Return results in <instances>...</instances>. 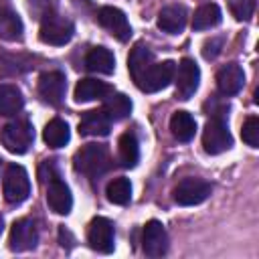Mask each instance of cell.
<instances>
[{
  "instance_id": "1",
  "label": "cell",
  "mask_w": 259,
  "mask_h": 259,
  "mask_svg": "<svg viewBox=\"0 0 259 259\" xmlns=\"http://www.w3.org/2000/svg\"><path fill=\"white\" fill-rule=\"evenodd\" d=\"M109 152L101 144H87L81 146L73 156V168L89 178L101 176L109 168Z\"/></svg>"
},
{
  "instance_id": "2",
  "label": "cell",
  "mask_w": 259,
  "mask_h": 259,
  "mask_svg": "<svg viewBox=\"0 0 259 259\" xmlns=\"http://www.w3.org/2000/svg\"><path fill=\"white\" fill-rule=\"evenodd\" d=\"M0 142L10 154H26L34 142V130L26 119H14L0 130Z\"/></svg>"
},
{
  "instance_id": "3",
  "label": "cell",
  "mask_w": 259,
  "mask_h": 259,
  "mask_svg": "<svg viewBox=\"0 0 259 259\" xmlns=\"http://www.w3.org/2000/svg\"><path fill=\"white\" fill-rule=\"evenodd\" d=\"M73 32H75V26L69 18H65L61 14H55V12H49V14H45V18L40 22L38 38L45 45L61 47V45H67L73 38Z\"/></svg>"
},
{
  "instance_id": "4",
  "label": "cell",
  "mask_w": 259,
  "mask_h": 259,
  "mask_svg": "<svg viewBox=\"0 0 259 259\" xmlns=\"http://www.w3.org/2000/svg\"><path fill=\"white\" fill-rule=\"evenodd\" d=\"M2 194L6 198V202L10 204H20L28 198L30 194V180L26 170L20 164H10L4 172V180H2Z\"/></svg>"
},
{
  "instance_id": "5",
  "label": "cell",
  "mask_w": 259,
  "mask_h": 259,
  "mask_svg": "<svg viewBox=\"0 0 259 259\" xmlns=\"http://www.w3.org/2000/svg\"><path fill=\"white\" fill-rule=\"evenodd\" d=\"M174 73H176V63L174 61L152 63L136 85L146 93H156V91L168 87L174 81Z\"/></svg>"
},
{
  "instance_id": "6",
  "label": "cell",
  "mask_w": 259,
  "mask_h": 259,
  "mask_svg": "<svg viewBox=\"0 0 259 259\" xmlns=\"http://www.w3.org/2000/svg\"><path fill=\"white\" fill-rule=\"evenodd\" d=\"M231 146H233V136H231L227 123L223 119H219V117H212L204 125V132H202V148H204V152L210 154V156H217V154L227 152Z\"/></svg>"
},
{
  "instance_id": "7",
  "label": "cell",
  "mask_w": 259,
  "mask_h": 259,
  "mask_svg": "<svg viewBox=\"0 0 259 259\" xmlns=\"http://www.w3.org/2000/svg\"><path fill=\"white\" fill-rule=\"evenodd\" d=\"M87 243L99 253H111L115 247L113 223L105 217H95L87 227Z\"/></svg>"
},
{
  "instance_id": "8",
  "label": "cell",
  "mask_w": 259,
  "mask_h": 259,
  "mask_svg": "<svg viewBox=\"0 0 259 259\" xmlns=\"http://www.w3.org/2000/svg\"><path fill=\"white\" fill-rule=\"evenodd\" d=\"M174 77H176V97L182 99V101L190 99L196 93L198 83H200V69H198V65L192 59L186 57V59H182L178 63Z\"/></svg>"
},
{
  "instance_id": "9",
  "label": "cell",
  "mask_w": 259,
  "mask_h": 259,
  "mask_svg": "<svg viewBox=\"0 0 259 259\" xmlns=\"http://www.w3.org/2000/svg\"><path fill=\"white\" fill-rule=\"evenodd\" d=\"M210 184L202 178H184L174 188V200L182 206L200 204L210 196Z\"/></svg>"
},
{
  "instance_id": "10",
  "label": "cell",
  "mask_w": 259,
  "mask_h": 259,
  "mask_svg": "<svg viewBox=\"0 0 259 259\" xmlns=\"http://www.w3.org/2000/svg\"><path fill=\"white\" fill-rule=\"evenodd\" d=\"M97 22L111 36H115L121 42L130 40V36H132V26L127 22V16L119 8H115V6H101L97 10Z\"/></svg>"
},
{
  "instance_id": "11",
  "label": "cell",
  "mask_w": 259,
  "mask_h": 259,
  "mask_svg": "<svg viewBox=\"0 0 259 259\" xmlns=\"http://www.w3.org/2000/svg\"><path fill=\"white\" fill-rule=\"evenodd\" d=\"M10 249L12 251H28L34 249L38 243V231L36 225L30 219H18L14 221L12 229H10Z\"/></svg>"
},
{
  "instance_id": "12",
  "label": "cell",
  "mask_w": 259,
  "mask_h": 259,
  "mask_svg": "<svg viewBox=\"0 0 259 259\" xmlns=\"http://www.w3.org/2000/svg\"><path fill=\"white\" fill-rule=\"evenodd\" d=\"M142 247L148 257H162L168 249V235L160 221H148L144 227Z\"/></svg>"
},
{
  "instance_id": "13",
  "label": "cell",
  "mask_w": 259,
  "mask_h": 259,
  "mask_svg": "<svg viewBox=\"0 0 259 259\" xmlns=\"http://www.w3.org/2000/svg\"><path fill=\"white\" fill-rule=\"evenodd\" d=\"M47 204L57 214H69L73 208V196L69 186L55 174L47 186Z\"/></svg>"
},
{
  "instance_id": "14",
  "label": "cell",
  "mask_w": 259,
  "mask_h": 259,
  "mask_svg": "<svg viewBox=\"0 0 259 259\" xmlns=\"http://www.w3.org/2000/svg\"><path fill=\"white\" fill-rule=\"evenodd\" d=\"M65 89H67V79L61 71L42 73L38 79V95L51 105H59L63 101Z\"/></svg>"
},
{
  "instance_id": "15",
  "label": "cell",
  "mask_w": 259,
  "mask_h": 259,
  "mask_svg": "<svg viewBox=\"0 0 259 259\" xmlns=\"http://www.w3.org/2000/svg\"><path fill=\"white\" fill-rule=\"evenodd\" d=\"M245 85V73L237 63H229L217 73V87L223 95H235Z\"/></svg>"
},
{
  "instance_id": "16",
  "label": "cell",
  "mask_w": 259,
  "mask_h": 259,
  "mask_svg": "<svg viewBox=\"0 0 259 259\" xmlns=\"http://www.w3.org/2000/svg\"><path fill=\"white\" fill-rule=\"evenodd\" d=\"M109 127H111V119L107 117V113L103 109L85 111L81 115V119H79V134L81 136L101 138V136H107L109 134Z\"/></svg>"
},
{
  "instance_id": "17",
  "label": "cell",
  "mask_w": 259,
  "mask_h": 259,
  "mask_svg": "<svg viewBox=\"0 0 259 259\" xmlns=\"http://www.w3.org/2000/svg\"><path fill=\"white\" fill-rule=\"evenodd\" d=\"M85 67L93 73H101V75H111L115 69V57L109 49L105 47H93L87 51L85 55Z\"/></svg>"
},
{
  "instance_id": "18",
  "label": "cell",
  "mask_w": 259,
  "mask_h": 259,
  "mask_svg": "<svg viewBox=\"0 0 259 259\" xmlns=\"http://www.w3.org/2000/svg\"><path fill=\"white\" fill-rule=\"evenodd\" d=\"M186 26V10L184 6H166L158 14V28L168 34H178Z\"/></svg>"
},
{
  "instance_id": "19",
  "label": "cell",
  "mask_w": 259,
  "mask_h": 259,
  "mask_svg": "<svg viewBox=\"0 0 259 259\" xmlns=\"http://www.w3.org/2000/svg\"><path fill=\"white\" fill-rule=\"evenodd\" d=\"M152 63H154V53H152L146 45L138 42V45L130 51V57H127V71H130L134 83H138V81L142 79V75L148 71V67H150Z\"/></svg>"
},
{
  "instance_id": "20",
  "label": "cell",
  "mask_w": 259,
  "mask_h": 259,
  "mask_svg": "<svg viewBox=\"0 0 259 259\" xmlns=\"http://www.w3.org/2000/svg\"><path fill=\"white\" fill-rule=\"evenodd\" d=\"M22 105H24V97L16 85L10 83L0 85V115L12 117L22 109Z\"/></svg>"
},
{
  "instance_id": "21",
  "label": "cell",
  "mask_w": 259,
  "mask_h": 259,
  "mask_svg": "<svg viewBox=\"0 0 259 259\" xmlns=\"http://www.w3.org/2000/svg\"><path fill=\"white\" fill-rule=\"evenodd\" d=\"M221 20H223V12H221L219 4L208 2V4H202L200 8H196V12L192 16V28L208 30V28H214L217 24H221Z\"/></svg>"
},
{
  "instance_id": "22",
  "label": "cell",
  "mask_w": 259,
  "mask_h": 259,
  "mask_svg": "<svg viewBox=\"0 0 259 259\" xmlns=\"http://www.w3.org/2000/svg\"><path fill=\"white\" fill-rule=\"evenodd\" d=\"M109 85L97 79H81L75 85V101H93V99H103L109 93Z\"/></svg>"
},
{
  "instance_id": "23",
  "label": "cell",
  "mask_w": 259,
  "mask_h": 259,
  "mask_svg": "<svg viewBox=\"0 0 259 259\" xmlns=\"http://www.w3.org/2000/svg\"><path fill=\"white\" fill-rule=\"evenodd\" d=\"M103 99H105V101H103V111L107 113L109 119L117 121V119H123V117L130 115V111H132V101H130L127 95L109 91Z\"/></svg>"
},
{
  "instance_id": "24",
  "label": "cell",
  "mask_w": 259,
  "mask_h": 259,
  "mask_svg": "<svg viewBox=\"0 0 259 259\" xmlns=\"http://www.w3.org/2000/svg\"><path fill=\"white\" fill-rule=\"evenodd\" d=\"M170 132L178 142H190L196 134V121L188 111H176L170 119Z\"/></svg>"
},
{
  "instance_id": "25",
  "label": "cell",
  "mask_w": 259,
  "mask_h": 259,
  "mask_svg": "<svg viewBox=\"0 0 259 259\" xmlns=\"http://www.w3.org/2000/svg\"><path fill=\"white\" fill-rule=\"evenodd\" d=\"M117 156L121 166L125 168H134L140 160V146H138V138L134 132H125L121 134L119 142H117Z\"/></svg>"
},
{
  "instance_id": "26",
  "label": "cell",
  "mask_w": 259,
  "mask_h": 259,
  "mask_svg": "<svg viewBox=\"0 0 259 259\" xmlns=\"http://www.w3.org/2000/svg\"><path fill=\"white\" fill-rule=\"evenodd\" d=\"M22 20L14 10L0 8V38L2 40H20L22 38Z\"/></svg>"
},
{
  "instance_id": "27",
  "label": "cell",
  "mask_w": 259,
  "mask_h": 259,
  "mask_svg": "<svg viewBox=\"0 0 259 259\" xmlns=\"http://www.w3.org/2000/svg\"><path fill=\"white\" fill-rule=\"evenodd\" d=\"M69 138H71L69 125H67V121H63V119H59V117L51 119V121L45 125V130H42V140H45L51 148H63V146L69 142Z\"/></svg>"
},
{
  "instance_id": "28",
  "label": "cell",
  "mask_w": 259,
  "mask_h": 259,
  "mask_svg": "<svg viewBox=\"0 0 259 259\" xmlns=\"http://www.w3.org/2000/svg\"><path fill=\"white\" fill-rule=\"evenodd\" d=\"M105 194L109 198V202L113 204H127L132 200V182L127 178H113L107 188H105Z\"/></svg>"
},
{
  "instance_id": "29",
  "label": "cell",
  "mask_w": 259,
  "mask_h": 259,
  "mask_svg": "<svg viewBox=\"0 0 259 259\" xmlns=\"http://www.w3.org/2000/svg\"><path fill=\"white\" fill-rule=\"evenodd\" d=\"M241 138L247 146L251 148H259V117L255 115H249L243 123V130H241Z\"/></svg>"
},
{
  "instance_id": "30",
  "label": "cell",
  "mask_w": 259,
  "mask_h": 259,
  "mask_svg": "<svg viewBox=\"0 0 259 259\" xmlns=\"http://www.w3.org/2000/svg\"><path fill=\"white\" fill-rule=\"evenodd\" d=\"M229 8L237 20H249L255 10V0H229Z\"/></svg>"
},
{
  "instance_id": "31",
  "label": "cell",
  "mask_w": 259,
  "mask_h": 259,
  "mask_svg": "<svg viewBox=\"0 0 259 259\" xmlns=\"http://www.w3.org/2000/svg\"><path fill=\"white\" fill-rule=\"evenodd\" d=\"M221 47H223V38H210V40H206L204 47H202L204 59H214L221 53Z\"/></svg>"
},
{
  "instance_id": "32",
  "label": "cell",
  "mask_w": 259,
  "mask_h": 259,
  "mask_svg": "<svg viewBox=\"0 0 259 259\" xmlns=\"http://www.w3.org/2000/svg\"><path fill=\"white\" fill-rule=\"evenodd\" d=\"M2 231H4V219H2V214H0V235H2Z\"/></svg>"
}]
</instances>
